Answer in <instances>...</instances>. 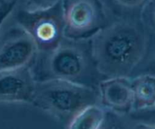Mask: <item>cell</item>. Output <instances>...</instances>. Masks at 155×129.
Wrapping results in <instances>:
<instances>
[{"label": "cell", "instance_id": "7c38bea8", "mask_svg": "<svg viewBox=\"0 0 155 129\" xmlns=\"http://www.w3.org/2000/svg\"><path fill=\"white\" fill-rule=\"evenodd\" d=\"M16 5L15 0H0V30Z\"/></svg>", "mask_w": 155, "mask_h": 129}, {"label": "cell", "instance_id": "4fadbf2b", "mask_svg": "<svg viewBox=\"0 0 155 129\" xmlns=\"http://www.w3.org/2000/svg\"><path fill=\"white\" fill-rule=\"evenodd\" d=\"M58 1L60 0H26L27 9L36 10V9L44 8L55 4Z\"/></svg>", "mask_w": 155, "mask_h": 129}, {"label": "cell", "instance_id": "5bb4252c", "mask_svg": "<svg viewBox=\"0 0 155 129\" xmlns=\"http://www.w3.org/2000/svg\"><path fill=\"white\" fill-rule=\"evenodd\" d=\"M117 5L127 8H133L143 4L146 0H114Z\"/></svg>", "mask_w": 155, "mask_h": 129}, {"label": "cell", "instance_id": "277c9868", "mask_svg": "<svg viewBox=\"0 0 155 129\" xmlns=\"http://www.w3.org/2000/svg\"><path fill=\"white\" fill-rule=\"evenodd\" d=\"M15 21L33 38L38 52L54 49L64 38L62 0L44 8L21 10Z\"/></svg>", "mask_w": 155, "mask_h": 129}, {"label": "cell", "instance_id": "ba28073f", "mask_svg": "<svg viewBox=\"0 0 155 129\" xmlns=\"http://www.w3.org/2000/svg\"><path fill=\"white\" fill-rule=\"evenodd\" d=\"M100 104L107 110L129 114L133 110V92L130 77L104 78L98 85Z\"/></svg>", "mask_w": 155, "mask_h": 129}, {"label": "cell", "instance_id": "2e32d148", "mask_svg": "<svg viewBox=\"0 0 155 129\" xmlns=\"http://www.w3.org/2000/svg\"><path fill=\"white\" fill-rule=\"evenodd\" d=\"M152 18H153V21H154V23H155V8H154V10L153 11V13H152Z\"/></svg>", "mask_w": 155, "mask_h": 129}, {"label": "cell", "instance_id": "6da1fadb", "mask_svg": "<svg viewBox=\"0 0 155 129\" xmlns=\"http://www.w3.org/2000/svg\"><path fill=\"white\" fill-rule=\"evenodd\" d=\"M95 66L103 78L130 77L145 56L147 39L135 24L117 21L90 39Z\"/></svg>", "mask_w": 155, "mask_h": 129}, {"label": "cell", "instance_id": "5b68a950", "mask_svg": "<svg viewBox=\"0 0 155 129\" xmlns=\"http://www.w3.org/2000/svg\"><path fill=\"white\" fill-rule=\"evenodd\" d=\"M64 37L91 39L107 26L105 11L101 0H62Z\"/></svg>", "mask_w": 155, "mask_h": 129}, {"label": "cell", "instance_id": "52a82bcc", "mask_svg": "<svg viewBox=\"0 0 155 129\" xmlns=\"http://www.w3.org/2000/svg\"><path fill=\"white\" fill-rule=\"evenodd\" d=\"M36 84L30 66L0 72V103L32 104Z\"/></svg>", "mask_w": 155, "mask_h": 129}, {"label": "cell", "instance_id": "3957f363", "mask_svg": "<svg viewBox=\"0 0 155 129\" xmlns=\"http://www.w3.org/2000/svg\"><path fill=\"white\" fill-rule=\"evenodd\" d=\"M32 104L61 121L69 122L87 106L100 104L98 87L61 79L36 82Z\"/></svg>", "mask_w": 155, "mask_h": 129}, {"label": "cell", "instance_id": "30bf717a", "mask_svg": "<svg viewBox=\"0 0 155 129\" xmlns=\"http://www.w3.org/2000/svg\"><path fill=\"white\" fill-rule=\"evenodd\" d=\"M107 110L101 104L87 106L68 122V129H100Z\"/></svg>", "mask_w": 155, "mask_h": 129}, {"label": "cell", "instance_id": "8fae6325", "mask_svg": "<svg viewBox=\"0 0 155 129\" xmlns=\"http://www.w3.org/2000/svg\"><path fill=\"white\" fill-rule=\"evenodd\" d=\"M132 119L147 125L155 126V105L145 108L134 110L129 113Z\"/></svg>", "mask_w": 155, "mask_h": 129}, {"label": "cell", "instance_id": "9a60e30c", "mask_svg": "<svg viewBox=\"0 0 155 129\" xmlns=\"http://www.w3.org/2000/svg\"><path fill=\"white\" fill-rule=\"evenodd\" d=\"M132 129H155V126L144 123H138Z\"/></svg>", "mask_w": 155, "mask_h": 129}, {"label": "cell", "instance_id": "9c48e42d", "mask_svg": "<svg viewBox=\"0 0 155 129\" xmlns=\"http://www.w3.org/2000/svg\"><path fill=\"white\" fill-rule=\"evenodd\" d=\"M131 84L134 98L133 110L155 105V76L143 74L131 78Z\"/></svg>", "mask_w": 155, "mask_h": 129}, {"label": "cell", "instance_id": "7a4b0ae2", "mask_svg": "<svg viewBox=\"0 0 155 129\" xmlns=\"http://www.w3.org/2000/svg\"><path fill=\"white\" fill-rule=\"evenodd\" d=\"M30 67L36 82L61 79L98 87L104 79L92 57L90 39L64 37L54 49L38 52Z\"/></svg>", "mask_w": 155, "mask_h": 129}, {"label": "cell", "instance_id": "8992f818", "mask_svg": "<svg viewBox=\"0 0 155 129\" xmlns=\"http://www.w3.org/2000/svg\"><path fill=\"white\" fill-rule=\"evenodd\" d=\"M37 54L33 38L17 23L0 34V72L31 66Z\"/></svg>", "mask_w": 155, "mask_h": 129}]
</instances>
